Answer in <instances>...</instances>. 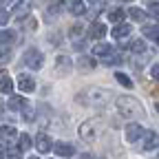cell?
I'll return each mask as SVG.
<instances>
[{"instance_id":"6da1fadb","label":"cell","mask_w":159,"mask_h":159,"mask_svg":"<svg viewBox=\"0 0 159 159\" xmlns=\"http://www.w3.org/2000/svg\"><path fill=\"white\" fill-rule=\"evenodd\" d=\"M115 106H117L119 115H124V117H139V115H144V106L139 104L135 97H130V95L117 97L115 99Z\"/></svg>"},{"instance_id":"7a4b0ae2","label":"cell","mask_w":159,"mask_h":159,"mask_svg":"<svg viewBox=\"0 0 159 159\" xmlns=\"http://www.w3.org/2000/svg\"><path fill=\"white\" fill-rule=\"evenodd\" d=\"M25 64L29 69H40V66H42V53L35 51V49H29L25 53Z\"/></svg>"},{"instance_id":"3957f363","label":"cell","mask_w":159,"mask_h":159,"mask_svg":"<svg viewBox=\"0 0 159 159\" xmlns=\"http://www.w3.org/2000/svg\"><path fill=\"white\" fill-rule=\"evenodd\" d=\"M80 137L84 142H95L97 139V133H95V122H84L80 126Z\"/></svg>"},{"instance_id":"277c9868","label":"cell","mask_w":159,"mask_h":159,"mask_svg":"<svg viewBox=\"0 0 159 159\" xmlns=\"http://www.w3.org/2000/svg\"><path fill=\"white\" fill-rule=\"evenodd\" d=\"M35 148H38V152H49V150H53V142H51V137H49V135H44V133H40V135L35 137Z\"/></svg>"},{"instance_id":"5b68a950","label":"cell","mask_w":159,"mask_h":159,"mask_svg":"<svg viewBox=\"0 0 159 159\" xmlns=\"http://www.w3.org/2000/svg\"><path fill=\"white\" fill-rule=\"evenodd\" d=\"M159 148V135L155 130H146L144 133V150H155Z\"/></svg>"},{"instance_id":"8992f818","label":"cell","mask_w":159,"mask_h":159,"mask_svg":"<svg viewBox=\"0 0 159 159\" xmlns=\"http://www.w3.org/2000/svg\"><path fill=\"white\" fill-rule=\"evenodd\" d=\"M18 89L20 91H25V93H31L33 89H35V80L31 77V75H18Z\"/></svg>"},{"instance_id":"52a82bcc","label":"cell","mask_w":159,"mask_h":159,"mask_svg":"<svg viewBox=\"0 0 159 159\" xmlns=\"http://www.w3.org/2000/svg\"><path fill=\"white\" fill-rule=\"evenodd\" d=\"M124 135H126V142H137V139L144 135V128L139 126V124H128Z\"/></svg>"},{"instance_id":"ba28073f","label":"cell","mask_w":159,"mask_h":159,"mask_svg":"<svg viewBox=\"0 0 159 159\" xmlns=\"http://www.w3.org/2000/svg\"><path fill=\"white\" fill-rule=\"evenodd\" d=\"M53 150H55V155H60V157H73V152H75V148H73L71 144H66V142H57V144L53 146Z\"/></svg>"},{"instance_id":"9c48e42d","label":"cell","mask_w":159,"mask_h":159,"mask_svg":"<svg viewBox=\"0 0 159 159\" xmlns=\"http://www.w3.org/2000/svg\"><path fill=\"white\" fill-rule=\"evenodd\" d=\"M0 139H2V142H16L18 139V130L13 128V126H0Z\"/></svg>"},{"instance_id":"30bf717a","label":"cell","mask_w":159,"mask_h":159,"mask_svg":"<svg viewBox=\"0 0 159 159\" xmlns=\"http://www.w3.org/2000/svg\"><path fill=\"white\" fill-rule=\"evenodd\" d=\"M89 35H91L93 40H102V38L106 35V25H102V22H93L91 29H89Z\"/></svg>"},{"instance_id":"8fae6325","label":"cell","mask_w":159,"mask_h":159,"mask_svg":"<svg viewBox=\"0 0 159 159\" xmlns=\"http://www.w3.org/2000/svg\"><path fill=\"white\" fill-rule=\"evenodd\" d=\"M55 71H57V73H69V71H71V60H69L66 55H60V57L55 60Z\"/></svg>"},{"instance_id":"7c38bea8","label":"cell","mask_w":159,"mask_h":159,"mask_svg":"<svg viewBox=\"0 0 159 159\" xmlns=\"http://www.w3.org/2000/svg\"><path fill=\"white\" fill-rule=\"evenodd\" d=\"M11 42H16V31L2 29V31H0V47H9Z\"/></svg>"},{"instance_id":"4fadbf2b","label":"cell","mask_w":159,"mask_h":159,"mask_svg":"<svg viewBox=\"0 0 159 159\" xmlns=\"http://www.w3.org/2000/svg\"><path fill=\"white\" fill-rule=\"evenodd\" d=\"M13 91V80L7 73H0V93H11Z\"/></svg>"},{"instance_id":"5bb4252c","label":"cell","mask_w":159,"mask_h":159,"mask_svg":"<svg viewBox=\"0 0 159 159\" xmlns=\"http://www.w3.org/2000/svg\"><path fill=\"white\" fill-rule=\"evenodd\" d=\"M126 35H130V25L117 22V27L113 29V38H115V40H122V38H126Z\"/></svg>"},{"instance_id":"9a60e30c","label":"cell","mask_w":159,"mask_h":159,"mask_svg":"<svg viewBox=\"0 0 159 159\" xmlns=\"http://www.w3.org/2000/svg\"><path fill=\"white\" fill-rule=\"evenodd\" d=\"M77 66L82 69V71H93V69L97 66V62H95L93 57H89V55H82V57L77 60Z\"/></svg>"},{"instance_id":"2e32d148","label":"cell","mask_w":159,"mask_h":159,"mask_svg":"<svg viewBox=\"0 0 159 159\" xmlns=\"http://www.w3.org/2000/svg\"><path fill=\"white\" fill-rule=\"evenodd\" d=\"M11 111H20V108H25L27 106V99L25 97H20V95H13L11 99H9V104H7Z\"/></svg>"},{"instance_id":"e0dca14e","label":"cell","mask_w":159,"mask_h":159,"mask_svg":"<svg viewBox=\"0 0 159 159\" xmlns=\"http://www.w3.org/2000/svg\"><path fill=\"white\" fill-rule=\"evenodd\" d=\"M69 9H71V13H73V16H82V13H86V5H84V0H73Z\"/></svg>"},{"instance_id":"ac0fdd59","label":"cell","mask_w":159,"mask_h":159,"mask_svg":"<svg viewBox=\"0 0 159 159\" xmlns=\"http://www.w3.org/2000/svg\"><path fill=\"white\" fill-rule=\"evenodd\" d=\"M144 35L146 38H150V40H157V42H159V27H152V25H146L144 29Z\"/></svg>"},{"instance_id":"d6986e66","label":"cell","mask_w":159,"mask_h":159,"mask_svg":"<svg viewBox=\"0 0 159 159\" xmlns=\"http://www.w3.org/2000/svg\"><path fill=\"white\" fill-rule=\"evenodd\" d=\"M124 18H126V11H124V9H113V11L108 13V20H111V22H115V25L122 22Z\"/></svg>"},{"instance_id":"ffe728a7","label":"cell","mask_w":159,"mask_h":159,"mask_svg":"<svg viewBox=\"0 0 159 159\" xmlns=\"http://www.w3.org/2000/svg\"><path fill=\"white\" fill-rule=\"evenodd\" d=\"M115 80H117V82L122 84V86H126V89H133V80H130L126 73H115Z\"/></svg>"},{"instance_id":"44dd1931","label":"cell","mask_w":159,"mask_h":159,"mask_svg":"<svg viewBox=\"0 0 159 159\" xmlns=\"http://www.w3.org/2000/svg\"><path fill=\"white\" fill-rule=\"evenodd\" d=\"M93 53H95V55H106V53H111V47H108L106 42L95 44V47H93Z\"/></svg>"},{"instance_id":"7402d4cb","label":"cell","mask_w":159,"mask_h":159,"mask_svg":"<svg viewBox=\"0 0 159 159\" xmlns=\"http://www.w3.org/2000/svg\"><path fill=\"white\" fill-rule=\"evenodd\" d=\"M130 49H133L135 53H144V51H146V42H144V40H133V42H130Z\"/></svg>"},{"instance_id":"603a6c76","label":"cell","mask_w":159,"mask_h":159,"mask_svg":"<svg viewBox=\"0 0 159 159\" xmlns=\"http://www.w3.org/2000/svg\"><path fill=\"white\" fill-rule=\"evenodd\" d=\"M128 16H130L133 20H144V18H146V13H144L142 9H137V7H130V11H128Z\"/></svg>"},{"instance_id":"cb8c5ba5","label":"cell","mask_w":159,"mask_h":159,"mask_svg":"<svg viewBox=\"0 0 159 159\" xmlns=\"http://www.w3.org/2000/svg\"><path fill=\"white\" fill-rule=\"evenodd\" d=\"M29 148H31V137L20 135V150H29Z\"/></svg>"},{"instance_id":"d4e9b609","label":"cell","mask_w":159,"mask_h":159,"mask_svg":"<svg viewBox=\"0 0 159 159\" xmlns=\"http://www.w3.org/2000/svg\"><path fill=\"white\" fill-rule=\"evenodd\" d=\"M9 57H11V49H0V64H5V62H9Z\"/></svg>"},{"instance_id":"484cf974","label":"cell","mask_w":159,"mask_h":159,"mask_svg":"<svg viewBox=\"0 0 159 159\" xmlns=\"http://www.w3.org/2000/svg\"><path fill=\"white\" fill-rule=\"evenodd\" d=\"M119 62H122V57H119V55H108L106 53V57H104V64H119Z\"/></svg>"},{"instance_id":"4316f807","label":"cell","mask_w":159,"mask_h":159,"mask_svg":"<svg viewBox=\"0 0 159 159\" xmlns=\"http://www.w3.org/2000/svg\"><path fill=\"white\" fill-rule=\"evenodd\" d=\"M82 31H84V27H82V25H75V27H71L69 35H71V38H77V35H82Z\"/></svg>"},{"instance_id":"83f0119b","label":"cell","mask_w":159,"mask_h":159,"mask_svg":"<svg viewBox=\"0 0 159 159\" xmlns=\"http://www.w3.org/2000/svg\"><path fill=\"white\" fill-rule=\"evenodd\" d=\"M7 20H9V11L0 9V25H7Z\"/></svg>"},{"instance_id":"f1b7e54d","label":"cell","mask_w":159,"mask_h":159,"mask_svg":"<svg viewBox=\"0 0 159 159\" xmlns=\"http://www.w3.org/2000/svg\"><path fill=\"white\" fill-rule=\"evenodd\" d=\"M150 75H152L155 82H159V64H155V66L150 69Z\"/></svg>"},{"instance_id":"f546056e","label":"cell","mask_w":159,"mask_h":159,"mask_svg":"<svg viewBox=\"0 0 159 159\" xmlns=\"http://www.w3.org/2000/svg\"><path fill=\"white\" fill-rule=\"evenodd\" d=\"M9 159H20V148H11L9 150Z\"/></svg>"},{"instance_id":"4dcf8cb0","label":"cell","mask_w":159,"mask_h":159,"mask_svg":"<svg viewBox=\"0 0 159 159\" xmlns=\"http://www.w3.org/2000/svg\"><path fill=\"white\" fill-rule=\"evenodd\" d=\"M35 25H38V22H35L33 18H27V20H25V27H27V29H35Z\"/></svg>"},{"instance_id":"1f68e13d","label":"cell","mask_w":159,"mask_h":159,"mask_svg":"<svg viewBox=\"0 0 159 159\" xmlns=\"http://www.w3.org/2000/svg\"><path fill=\"white\" fill-rule=\"evenodd\" d=\"M150 13H152V16H155V18H157V20H159V9H157V7H155V5H152V9H150Z\"/></svg>"},{"instance_id":"d6a6232c","label":"cell","mask_w":159,"mask_h":159,"mask_svg":"<svg viewBox=\"0 0 159 159\" xmlns=\"http://www.w3.org/2000/svg\"><path fill=\"white\" fill-rule=\"evenodd\" d=\"M5 152H7V150H5V146H2V144H0V157H2Z\"/></svg>"},{"instance_id":"836d02e7","label":"cell","mask_w":159,"mask_h":159,"mask_svg":"<svg viewBox=\"0 0 159 159\" xmlns=\"http://www.w3.org/2000/svg\"><path fill=\"white\" fill-rule=\"evenodd\" d=\"M82 159H95L93 155H82Z\"/></svg>"},{"instance_id":"e575fe53","label":"cell","mask_w":159,"mask_h":159,"mask_svg":"<svg viewBox=\"0 0 159 159\" xmlns=\"http://www.w3.org/2000/svg\"><path fill=\"white\" fill-rule=\"evenodd\" d=\"M152 159H159V152H157V155H155V157H152Z\"/></svg>"},{"instance_id":"d590c367","label":"cell","mask_w":159,"mask_h":159,"mask_svg":"<svg viewBox=\"0 0 159 159\" xmlns=\"http://www.w3.org/2000/svg\"><path fill=\"white\" fill-rule=\"evenodd\" d=\"M29 159H38V157H29Z\"/></svg>"},{"instance_id":"8d00e7d4","label":"cell","mask_w":159,"mask_h":159,"mask_svg":"<svg viewBox=\"0 0 159 159\" xmlns=\"http://www.w3.org/2000/svg\"><path fill=\"white\" fill-rule=\"evenodd\" d=\"M157 111H159V102H157Z\"/></svg>"},{"instance_id":"74e56055","label":"cell","mask_w":159,"mask_h":159,"mask_svg":"<svg viewBox=\"0 0 159 159\" xmlns=\"http://www.w3.org/2000/svg\"><path fill=\"white\" fill-rule=\"evenodd\" d=\"M124 2H130V0H124Z\"/></svg>"},{"instance_id":"f35d334b","label":"cell","mask_w":159,"mask_h":159,"mask_svg":"<svg viewBox=\"0 0 159 159\" xmlns=\"http://www.w3.org/2000/svg\"><path fill=\"white\" fill-rule=\"evenodd\" d=\"M148 2H152V0H148Z\"/></svg>"}]
</instances>
